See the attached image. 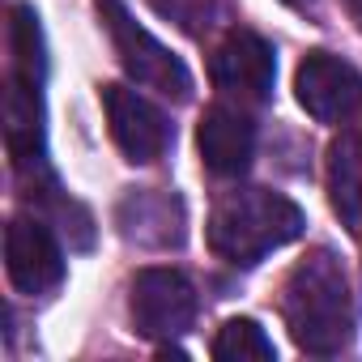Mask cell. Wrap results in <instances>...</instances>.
I'll list each match as a JSON object with an SVG mask.
<instances>
[{"label": "cell", "mask_w": 362, "mask_h": 362, "mask_svg": "<svg viewBox=\"0 0 362 362\" xmlns=\"http://www.w3.org/2000/svg\"><path fill=\"white\" fill-rule=\"evenodd\" d=\"M103 111L111 124V136L128 162H158L170 145V124L166 115L136 90L128 86H103Z\"/></svg>", "instance_id": "cell-7"}, {"label": "cell", "mask_w": 362, "mask_h": 362, "mask_svg": "<svg viewBox=\"0 0 362 362\" xmlns=\"http://www.w3.org/2000/svg\"><path fill=\"white\" fill-rule=\"evenodd\" d=\"M281 315L303 354L332 358L354 341V320H358L354 290H349L341 260L328 247L307 252L290 269L281 286Z\"/></svg>", "instance_id": "cell-1"}, {"label": "cell", "mask_w": 362, "mask_h": 362, "mask_svg": "<svg viewBox=\"0 0 362 362\" xmlns=\"http://www.w3.org/2000/svg\"><path fill=\"white\" fill-rule=\"evenodd\" d=\"M345 9H349V13H354L358 22H362V0H345Z\"/></svg>", "instance_id": "cell-16"}, {"label": "cell", "mask_w": 362, "mask_h": 362, "mask_svg": "<svg viewBox=\"0 0 362 362\" xmlns=\"http://www.w3.org/2000/svg\"><path fill=\"white\" fill-rule=\"evenodd\" d=\"M119 230L124 239H136V243H158V247H170L184 239V209H179L175 197H162V192H128L124 205H119Z\"/></svg>", "instance_id": "cell-12"}, {"label": "cell", "mask_w": 362, "mask_h": 362, "mask_svg": "<svg viewBox=\"0 0 362 362\" xmlns=\"http://www.w3.org/2000/svg\"><path fill=\"white\" fill-rule=\"evenodd\" d=\"M294 94L303 111L320 124H345L362 111V77L332 52H307L294 73Z\"/></svg>", "instance_id": "cell-5"}, {"label": "cell", "mask_w": 362, "mask_h": 362, "mask_svg": "<svg viewBox=\"0 0 362 362\" xmlns=\"http://www.w3.org/2000/svg\"><path fill=\"white\" fill-rule=\"evenodd\" d=\"M197 145L214 175H243L256 153V124L235 107H209L197 128Z\"/></svg>", "instance_id": "cell-9"}, {"label": "cell", "mask_w": 362, "mask_h": 362, "mask_svg": "<svg viewBox=\"0 0 362 362\" xmlns=\"http://www.w3.org/2000/svg\"><path fill=\"white\" fill-rule=\"evenodd\" d=\"M286 5H303V0H286Z\"/></svg>", "instance_id": "cell-17"}, {"label": "cell", "mask_w": 362, "mask_h": 362, "mask_svg": "<svg viewBox=\"0 0 362 362\" xmlns=\"http://www.w3.org/2000/svg\"><path fill=\"white\" fill-rule=\"evenodd\" d=\"M5 269L22 294H47L64 281V252L39 218H13L5 230Z\"/></svg>", "instance_id": "cell-8"}, {"label": "cell", "mask_w": 362, "mask_h": 362, "mask_svg": "<svg viewBox=\"0 0 362 362\" xmlns=\"http://www.w3.org/2000/svg\"><path fill=\"white\" fill-rule=\"evenodd\" d=\"M5 145L22 170L43 158V86L18 73H9L5 86Z\"/></svg>", "instance_id": "cell-10"}, {"label": "cell", "mask_w": 362, "mask_h": 362, "mask_svg": "<svg viewBox=\"0 0 362 362\" xmlns=\"http://www.w3.org/2000/svg\"><path fill=\"white\" fill-rule=\"evenodd\" d=\"M98 18L111 35V47L124 64V73L162 94V98H175V103H188L192 98V73L184 69V60L170 56V47H162L128 9H124V0H98Z\"/></svg>", "instance_id": "cell-3"}, {"label": "cell", "mask_w": 362, "mask_h": 362, "mask_svg": "<svg viewBox=\"0 0 362 362\" xmlns=\"http://www.w3.org/2000/svg\"><path fill=\"white\" fill-rule=\"evenodd\" d=\"M9 52H13V69L9 73L43 86L47 56H43V30H39V18H35L30 5H13V13H9Z\"/></svg>", "instance_id": "cell-13"}, {"label": "cell", "mask_w": 362, "mask_h": 362, "mask_svg": "<svg viewBox=\"0 0 362 362\" xmlns=\"http://www.w3.org/2000/svg\"><path fill=\"white\" fill-rule=\"evenodd\" d=\"M303 209L269 188H243L230 192L214 205L209 214V247L214 256H222L226 264L252 269L260 264L269 252L294 243L303 235Z\"/></svg>", "instance_id": "cell-2"}, {"label": "cell", "mask_w": 362, "mask_h": 362, "mask_svg": "<svg viewBox=\"0 0 362 362\" xmlns=\"http://www.w3.org/2000/svg\"><path fill=\"white\" fill-rule=\"evenodd\" d=\"M328 201L341 226L362 239V124L328 145Z\"/></svg>", "instance_id": "cell-11"}, {"label": "cell", "mask_w": 362, "mask_h": 362, "mask_svg": "<svg viewBox=\"0 0 362 362\" xmlns=\"http://www.w3.org/2000/svg\"><path fill=\"white\" fill-rule=\"evenodd\" d=\"M132 320L149 341H170L197 320V290L179 269H141L132 277Z\"/></svg>", "instance_id": "cell-4"}, {"label": "cell", "mask_w": 362, "mask_h": 362, "mask_svg": "<svg viewBox=\"0 0 362 362\" xmlns=\"http://www.w3.org/2000/svg\"><path fill=\"white\" fill-rule=\"evenodd\" d=\"M209 77L226 98L264 103L273 94V77H277L273 47L256 30H230L209 60Z\"/></svg>", "instance_id": "cell-6"}, {"label": "cell", "mask_w": 362, "mask_h": 362, "mask_svg": "<svg viewBox=\"0 0 362 362\" xmlns=\"http://www.w3.org/2000/svg\"><path fill=\"white\" fill-rule=\"evenodd\" d=\"M149 5L170 18L179 30H188V35H205L214 22H218V5L222 0H149Z\"/></svg>", "instance_id": "cell-15"}, {"label": "cell", "mask_w": 362, "mask_h": 362, "mask_svg": "<svg viewBox=\"0 0 362 362\" xmlns=\"http://www.w3.org/2000/svg\"><path fill=\"white\" fill-rule=\"evenodd\" d=\"M214 358L218 362H273L277 349L256 320H226L214 337Z\"/></svg>", "instance_id": "cell-14"}]
</instances>
